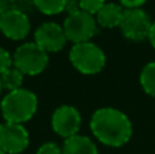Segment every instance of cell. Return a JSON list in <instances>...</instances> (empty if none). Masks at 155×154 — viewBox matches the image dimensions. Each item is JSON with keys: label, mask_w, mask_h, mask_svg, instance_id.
Wrapping results in <instances>:
<instances>
[{"label": "cell", "mask_w": 155, "mask_h": 154, "mask_svg": "<svg viewBox=\"0 0 155 154\" xmlns=\"http://www.w3.org/2000/svg\"><path fill=\"white\" fill-rule=\"evenodd\" d=\"M93 135L101 143L120 147L128 143L132 136V123L124 112L116 108H99L90 120Z\"/></svg>", "instance_id": "obj_1"}, {"label": "cell", "mask_w": 155, "mask_h": 154, "mask_svg": "<svg viewBox=\"0 0 155 154\" xmlns=\"http://www.w3.org/2000/svg\"><path fill=\"white\" fill-rule=\"evenodd\" d=\"M38 108V98L31 90L21 89L8 92L0 102L3 119L8 123L23 124L33 119Z\"/></svg>", "instance_id": "obj_2"}, {"label": "cell", "mask_w": 155, "mask_h": 154, "mask_svg": "<svg viewBox=\"0 0 155 154\" xmlns=\"http://www.w3.org/2000/svg\"><path fill=\"white\" fill-rule=\"evenodd\" d=\"M70 62L80 74L95 75L101 72L106 63V56L104 51L97 44L87 42L74 44L70 51Z\"/></svg>", "instance_id": "obj_3"}, {"label": "cell", "mask_w": 155, "mask_h": 154, "mask_svg": "<svg viewBox=\"0 0 155 154\" xmlns=\"http://www.w3.org/2000/svg\"><path fill=\"white\" fill-rule=\"evenodd\" d=\"M49 63V55L35 42H25L15 49L12 55V65L23 75H40Z\"/></svg>", "instance_id": "obj_4"}, {"label": "cell", "mask_w": 155, "mask_h": 154, "mask_svg": "<svg viewBox=\"0 0 155 154\" xmlns=\"http://www.w3.org/2000/svg\"><path fill=\"white\" fill-rule=\"evenodd\" d=\"M63 29L68 41L74 44L87 42L97 33V21L94 15L79 11L65 18Z\"/></svg>", "instance_id": "obj_5"}, {"label": "cell", "mask_w": 155, "mask_h": 154, "mask_svg": "<svg viewBox=\"0 0 155 154\" xmlns=\"http://www.w3.org/2000/svg\"><path fill=\"white\" fill-rule=\"evenodd\" d=\"M150 16L146 14V11L140 8L134 10H124L123 19L120 23V29L124 37L132 41H143L148 37V33L151 29Z\"/></svg>", "instance_id": "obj_6"}, {"label": "cell", "mask_w": 155, "mask_h": 154, "mask_svg": "<svg viewBox=\"0 0 155 154\" xmlns=\"http://www.w3.org/2000/svg\"><path fill=\"white\" fill-rule=\"evenodd\" d=\"M82 116L72 105H61L52 115V128L59 136L68 139L79 134Z\"/></svg>", "instance_id": "obj_7"}, {"label": "cell", "mask_w": 155, "mask_h": 154, "mask_svg": "<svg viewBox=\"0 0 155 154\" xmlns=\"http://www.w3.org/2000/svg\"><path fill=\"white\" fill-rule=\"evenodd\" d=\"M29 146V132L23 124L4 122L0 124V149L5 154H21Z\"/></svg>", "instance_id": "obj_8"}, {"label": "cell", "mask_w": 155, "mask_h": 154, "mask_svg": "<svg viewBox=\"0 0 155 154\" xmlns=\"http://www.w3.org/2000/svg\"><path fill=\"white\" fill-rule=\"evenodd\" d=\"M67 41L63 26L54 22H45L34 32V42L48 53L60 52L65 46Z\"/></svg>", "instance_id": "obj_9"}, {"label": "cell", "mask_w": 155, "mask_h": 154, "mask_svg": "<svg viewBox=\"0 0 155 154\" xmlns=\"http://www.w3.org/2000/svg\"><path fill=\"white\" fill-rule=\"evenodd\" d=\"M31 25L27 14L19 11H5L0 18V32L12 41H21L29 35Z\"/></svg>", "instance_id": "obj_10"}, {"label": "cell", "mask_w": 155, "mask_h": 154, "mask_svg": "<svg viewBox=\"0 0 155 154\" xmlns=\"http://www.w3.org/2000/svg\"><path fill=\"white\" fill-rule=\"evenodd\" d=\"M63 154H98L97 145L88 136L75 135L65 139L61 147Z\"/></svg>", "instance_id": "obj_11"}, {"label": "cell", "mask_w": 155, "mask_h": 154, "mask_svg": "<svg viewBox=\"0 0 155 154\" xmlns=\"http://www.w3.org/2000/svg\"><path fill=\"white\" fill-rule=\"evenodd\" d=\"M124 10L121 5L114 3H105V5L97 12V23L106 29L120 26Z\"/></svg>", "instance_id": "obj_12"}, {"label": "cell", "mask_w": 155, "mask_h": 154, "mask_svg": "<svg viewBox=\"0 0 155 154\" xmlns=\"http://www.w3.org/2000/svg\"><path fill=\"white\" fill-rule=\"evenodd\" d=\"M23 74L15 68L12 65L11 68H8L7 71L0 75V82H2L3 90H7V92H14V90H18L22 87L23 85Z\"/></svg>", "instance_id": "obj_13"}, {"label": "cell", "mask_w": 155, "mask_h": 154, "mask_svg": "<svg viewBox=\"0 0 155 154\" xmlns=\"http://www.w3.org/2000/svg\"><path fill=\"white\" fill-rule=\"evenodd\" d=\"M140 85L148 95L155 98V62H151L143 67L140 72Z\"/></svg>", "instance_id": "obj_14"}, {"label": "cell", "mask_w": 155, "mask_h": 154, "mask_svg": "<svg viewBox=\"0 0 155 154\" xmlns=\"http://www.w3.org/2000/svg\"><path fill=\"white\" fill-rule=\"evenodd\" d=\"M67 0H34V7L45 15H57L63 12Z\"/></svg>", "instance_id": "obj_15"}, {"label": "cell", "mask_w": 155, "mask_h": 154, "mask_svg": "<svg viewBox=\"0 0 155 154\" xmlns=\"http://www.w3.org/2000/svg\"><path fill=\"white\" fill-rule=\"evenodd\" d=\"M7 7V11H19L23 14H29L34 10V0H3Z\"/></svg>", "instance_id": "obj_16"}, {"label": "cell", "mask_w": 155, "mask_h": 154, "mask_svg": "<svg viewBox=\"0 0 155 154\" xmlns=\"http://www.w3.org/2000/svg\"><path fill=\"white\" fill-rule=\"evenodd\" d=\"M79 2L82 11L90 15H97V12L105 5V0H79Z\"/></svg>", "instance_id": "obj_17"}, {"label": "cell", "mask_w": 155, "mask_h": 154, "mask_svg": "<svg viewBox=\"0 0 155 154\" xmlns=\"http://www.w3.org/2000/svg\"><path fill=\"white\" fill-rule=\"evenodd\" d=\"M11 67H12V56L7 49L0 46V75Z\"/></svg>", "instance_id": "obj_18"}, {"label": "cell", "mask_w": 155, "mask_h": 154, "mask_svg": "<svg viewBox=\"0 0 155 154\" xmlns=\"http://www.w3.org/2000/svg\"><path fill=\"white\" fill-rule=\"evenodd\" d=\"M35 154H63V152H61V147L57 143H54V142H46V143L41 145L38 147Z\"/></svg>", "instance_id": "obj_19"}, {"label": "cell", "mask_w": 155, "mask_h": 154, "mask_svg": "<svg viewBox=\"0 0 155 154\" xmlns=\"http://www.w3.org/2000/svg\"><path fill=\"white\" fill-rule=\"evenodd\" d=\"M64 11L68 15H72V14H76V12H79V11H82V8H80V2L79 0H67Z\"/></svg>", "instance_id": "obj_20"}, {"label": "cell", "mask_w": 155, "mask_h": 154, "mask_svg": "<svg viewBox=\"0 0 155 154\" xmlns=\"http://www.w3.org/2000/svg\"><path fill=\"white\" fill-rule=\"evenodd\" d=\"M147 0H120L121 7H125V10H134V8H140Z\"/></svg>", "instance_id": "obj_21"}, {"label": "cell", "mask_w": 155, "mask_h": 154, "mask_svg": "<svg viewBox=\"0 0 155 154\" xmlns=\"http://www.w3.org/2000/svg\"><path fill=\"white\" fill-rule=\"evenodd\" d=\"M148 40H150L151 45H153V48L155 49V22L153 25H151V29H150V33H148Z\"/></svg>", "instance_id": "obj_22"}, {"label": "cell", "mask_w": 155, "mask_h": 154, "mask_svg": "<svg viewBox=\"0 0 155 154\" xmlns=\"http://www.w3.org/2000/svg\"><path fill=\"white\" fill-rule=\"evenodd\" d=\"M7 11V7H5V4H4V2L3 0H0V18L3 16V14Z\"/></svg>", "instance_id": "obj_23"}, {"label": "cell", "mask_w": 155, "mask_h": 154, "mask_svg": "<svg viewBox=\"0 0 155 154\" xmlns=\"http://www.w3.org/2000/svg\"><path fill=\"white\" fill-rule=\"evenodd\" d=\"M2 92H3V86H2V82H0V95H2Z\"/></svg>", "instance_id": "obj_24"}, {"label": "cell", "mask_w": 155, "mask_h": 154, "mask_svg": "<svg viewBox=\"0 0 155 154\" xmlns=\"http://www.w3.org/2000/svg\"><path fill=\"white\" fill-rule=\"evenodd\" d=\"M0 154H5V153H4V152H3V150H2V149H0Z\"/></svg>", "instance_id": "obj_25"}]
</instances>
